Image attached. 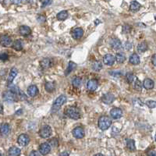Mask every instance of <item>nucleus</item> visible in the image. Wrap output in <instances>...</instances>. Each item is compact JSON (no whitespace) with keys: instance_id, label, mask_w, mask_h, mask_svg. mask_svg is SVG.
<instances>
[{"instance_id":"obj_2","label":"nucleus","mask_w":156,"mask_h":156,"mask_svg":"<svg viewBox=\"0 0 156 156\" xmlns=\"http://www.w3.org/2000/svg\"><path fill=\"white\" fill-rule=\"evenodd\" d=\"M98 124H99V127L100 130L106 131L107 129H109L112 125V120L109 116L103 115V116L99 118Z\"/></svg>"},{"instance_id":"obj_14","label":"nucleus","mask_w":156,"mask_h":156,"mask_svg":"<svg viewBox=\"0 0 156 156\" xmlns=\"http://www.w3.org/2000/svg\"><path fill=\"white\" fill-rule=\"evenodd\" d=\"M103 62L107 66H112L115 62V57L112 54H106L103 57Z\"/></svg>"},{"instance_id":"obj_4","label":"nucleus","mask_w":156,"mask_h":156,"mask_svg":"<svg viewBox=\"0 0 156 156\" xmlns=\"http://www.w3.org/2000/svg\"><path fill=\"white\" fill-rule=\"evenodd\" d=\"M2 98L5 101L7 102H16L20 99V97L18 94L13 93V92L10 91H7L3 92L2 94Z\"/></svg>"},{"instance_id":"obj_45","label":"nucleus","mask_w":156,"mask_h":156,"mask_svg":"<svg viewBox=\"0 0 156 156\" xmlns=\"http://www.w3.org/2000/svg\"><path fill=\"white\" fill-rule=\"evenodd\" d=\"M60 156H69V153L67 152H65L63 153H61Z\"/></svg>"},{"instance_id":"obj_46","label":"nucleus","mask_w":156,"mask_h":156,"mask_svg":"<svg viewBox=\"0 0 156 156\" xmlns=\"http://www.w3.org/2000/svg\"><path fill=\"white\" fill-rule=\"evenodd\" d=\"M2 112H3V107L0 104V114H2Z\"/></svg>"},{"instance_id":"obj_27","label":"nucleus","mask_w":156,"mask_h":156,"mask_svg":"<svg viewBox=\"0 0 156 156\" xmlns=\"http://www.w3.org/2000/svg\"><path fill=\"white\" fill-rule=\"evenodd\" d=\"M45 90L48 92H52L56 89V83L54 82H47L45 84Z\"/></svg>"},{"instance_id":"obj_17","label":"nucleus","mask_w":156,"mask_h":156,"mask_svg":"<svg viewBox=\"0 0 156 156\" xmlns=\"http://www.w3.org/2000/svg\"><path fill=\"white\" fill-rule=\"evenodd\" d=\"M110 45L112 49H114L115 50L120 49L122 48V44H121V41L119 40L118 38H112L110 40Z\"/></svg>"},{"instance_id":"obj_37","label":"nucleus","mask_w":156,"mask_h":156,"mask_svg":"<svg viewBox=\"0 0 156 156\" xmlns=\"http://www.w3.org/2000/svg\"><path fill=\"white\" fill-rule=\"evenodd\" d=\"M9 59L8 54L6 53V52H2V53H0V60L2 61H6Z\"/></svg>"},{"instance_id":"obj_7","label":"nucleus","mask_w":156,"mask_h":156,"mask_svg":"<svg viewBox=\"0 0 156 156\" xmlns=\"http://www.w3.org/2000/svg\"><path fill=\"white\" fill-rule=\"evenodd\" d=\"M51 152V145L49 143H42L39 146V153L42 155H46Z\"/></svg>"},{"instance_id":"obj_32","label":"nucleus","mask_w":156,"mask_h":156,"mask_svg":"<svg viewBox=\"0 0 156 156\" xmlns=\"http://www.w3.org/2000/svg\"><path fill=\"white\" fill-rule=\"evenodd\" d=\"M68 17V13L66 10L61 11L57 14V19L59 20H64Z\"/></svg>"},{"instance_id":"obj_44","label":"nucleus","mask_w":156,"mask_h":156,"mask_svg":"<svg viewBox=\"0 0 156 156\" xmlns=\"http://www.w3.org/2000/svg\"><path fill=\"white\" fill-rule=\"evenodd\" d=\"M148 156H155V152L153 150H151L148 153Z\"/></svg>"},{"instance_id":"obj_6","label":"nucleus","mask_w":156,"mask_h":156,"mask_svg":"<svg viewBox=\"0 0 156 156\" xmlns=\"http://www.w3.org/2000/svg\"><path fill=\"white\" fill-rule=\"evenodd\" d=\"M17 142H18L20 145L22 146V147H24V146L28 145L29 142H30V137L26 134H22L18 137Z\"/></svg>"},{"instance_id":"obj_29","label":"nucleus","mask_w":156,"mask_h":156,"mask_svg":"<svg viewBox=\"0 0 156 156\" xmlns=\"http://www.w3.org/2000/svg\"><path fill=\"white\" fill-rule=\"evenodd\" d=\"M141 8V5L140 3L137 2V1H133L131 2V6H130V9H131L132 12H137Z\"/></svg>"},{"instance_id":"obj_12","label":"nucleus","mask_w":156,"mask_h":156,"mask_svg":"<svg viewBox=\"0 0 156 156\" xmlns=\"http://www.w3.org/2000/svg\"><path fill=\"white\" fill-rule=\"evenodd\" d=\"M0 44L4 47H9L12 44V39L8 35H1L0 36Z\"/></svg>"},{"instance_id":"obj_42","label":"nucleus","mask_w":156,"mask_h":156,"mask_svg":"<svg viewBox=\"0 0 156 156\" xmlns=\"http://www.w3.org/2000/svg\"><path fill=\"white\" fill-rule=\"evenodd\" d=\"M41 3H42V7H46V6H48V5H50L52 3L51 1H42L41 2Z\"/></svg>"},{"instance_id":"obj_22","label":"nucleus","mask_w":156,"mask_h":156,"mask_svg":"<svg viewBox=\"0 0 156 156\" xmlns=\"http://www.w3.org/2000/svg\"><path fill=\"white\" fill-rule=\"evenodd\" d=\"M20 149L17 147H11L8 151V156H20Z\"/></svg>"},{"instance_id":"obj_13","label":"nucleus","mask_w":156,"mask_h":156,"mask_svg":"<svg viewBox=\"0 0 156 156\" xmlns=\"http://www.w3.org/2000/svg\"><path fill=\"white\" fill-rule=\"evenodd\" d=\"M10 133V126L8 123H3L0 126V134L2 137H7Z\"/></svg>"},{"instance_id":"obj_21","label":"nucleus","mask_w":156,"mask_h":156,"mask_svg":"<svg viewBox=\"0 0 156 156\" xmlns=\"http://www.w3.org/2000/svg\"><path fill=\"white\" fill-rule=\"evenodd\" d=\"M40 66L42 69H49L52 66V61L49 58H45L41 60L40 62Z\"/></svg>"},{"instance_id":"obj_38","label":"nucleus","mask_w":156,"mask_h":156,"mask_svg":"<svg viewBox=\"0 0 156 156\" xmlns=\"http://www.w3.org/2000/svg\"><path fill=\"white\" fill-rule=\"evenodd\" d=\"M146 105H148L149 108H151V109H153V108H155L156 105V102H155V101H148V102H146Z\"/></svg>"},{"instance_id":"obj_43","label":"nucleus","mask_w":156,"mask_h":156,"mask_svg":"<svg viewBox=\"0 0 156 156\" xmlns=\"http://www.w3.org/2000/svg\"><path fill=\"white\" fill-rule=\"evenodd\" d=\"M152 64L154 65L155 66V65H156V60H155V54H154V55H153V56H152Z\"/></svg>"},{"instance_id":"obj_16","label":"nucleus","mask_w":156,"mask_h":156,"mask_svg":"<svg viewBox=\"0 0 156 156\" xmlns=\"http://www.w3.org/2000/svg\"><path fill=\"white\" fill-rule=\"evenodd\" d=\"M83 30L82 28H77L72 30V37L75 39H80L83 36Z\"/></svg>"},{"instance_id":"obj_23","label":"nucleus","mask_w":156,"mask_h":156,"mask_svg":"<svg viewBox=\"0 0 156 156\" xmlns=\"http://www.w3.org/2000/svg\"><path fill=\"white\" fill-rule=\"evenodd\" d=\"M130 62L133 65H138L140 63V57L137 53L132 54L130 57Z\"/></svg>"},{"instance_id":"obj_30","label":"nucleus","mask_w":156,"mask_h":156,"mask_svg":"<svg viewBox=\"0 0 156 156\" xmlns=\"http://www.w3.org/2000/svg\"><path fill=\"white\" fill-rule=\"evenodd\" d=\"M148 49V45L146 42H141L140 43L139 45H137V50L139 52H144L147 51V49Z\"/></svg>"},{"instance_id":"obj_39","label":"nucleus","mask_w":156,"mask_h":156,"mask_svg":"<svg viewBox=\"0 0 156 156\" xmlns=\"http://www.w3.org/2000/svg\"><path fill=\"white\" fill-rule=\"evenodd\" d=\"M124 47H125V49L126 50H130L131 48H133V45L131 42H128V41H127V42H126L125 45H124Z\"/></svg>"},{"instance_id":"obj_24","label":"nucleus","mask_w":156,"mask_h":156,"mask_svg":"<svg viewBox=\"0 0 156 156\" xmlns=\"http://www.w3.org/2000/svg\"><path fill=\"white\" fill-rule=\"evenodd\" d=\"M76 68H77V64L74 63L73 62H70L68 63V66H67V68H66V71H65V75L67 76L69 73H70L71 72L74 70Z\"/></svg>"},{"instance_id":"obj_36","label":"nucleus","mask_w":156,"mask_h":156,"mask_svg":"<svg viewBox=\"0 0 156 156\" xmlns=\"http://www.w3.org/2000/svg\"><path fill=\"white\" fill-rule=\"evenodd\" d=\"M123 33H126V34L130 33L131 30V27L128 24H126L123 27Z\"/></svg>"},{"instance_id":"obj_1","label":"nucleus","mask_w":156,"mask_h":156,"mask_svg":"<svg viewBox=\"0 0 156 156\" xmlns=\"http://www.w3.org/2000/svg\"><path fill=\"white\" fill-rule=\"evenodd\" d=\"M65 114L66 116H68L73 120H78L81 118V112L79 109L76 106H70L66 109Z\"/></svg>"},{"instance_id":"obj_34","label":"nucleus","mask_w":156,"mask_h":156,"mask_svg":"<svg viewBox=\"0 0 156 156\" xmlns=\"http://www.w3.org/2000/svg\"><path fill=\"white\" fill-rule=\"evenodd\" d=\"M134 89L136 91H141V90H142V83H141V82L139 80H137L136 81L134 82Z\"/></svg>"},{"instance_id":"obj_41","label":"nucleus","mask_w":156,"mask_h":156,"mask_svg":"<svg viewBox=\"0 0 156 156\" xmlns=\"http://www.w3.org/2000/svg\"><path fill=\"white\" fill-rule=\"evenodd\" d=\"M29 156H41V155H40V153L38 152H37V151H32L30 153Z\"/></svg>"},{"instance_id":"obj_18","label":"nucleus","mask_w":156,"mask_h":156,"mask_svg":"<svg viewBox=\"0 0 156 156\" xmlns=\"http://www.w3.org/2000/svg\"><path fill=\"white\" fill-rule=\"evenodd\" d=\"M27 92H28L29 96L34 97L38 94V89L36 85H30L28 87Z\"/></svg>"},{"instance_id":"obj_31","label":"nucleus","mask_w":156,"mask_h":156,"mask_svg":"<svg viewBox=\"0 0 156 156\" xmlns=\"http://www.w3.org/2000/svg\"><path fill=\"white\" fill-rule=\"evenodd\" d=\"M115 60L118 63H123V62H125L126 57H125V56H124L123 54L117 53L115 56Z\"/></svg>"},{"instance_id":"obj_28","label":"nucleus","mask_w":156,"mask_h":156,"mask_svg":"<svg viewBox=\"0 0 156 156\" xmlns=\"http://www.w3.org/2000/svg\"><path fill=\"white\" fill-rule=\"evenodd\" d=\"M92 70L94 71H97V72H99L102 69V62L99 60H97V61H94L93 63H92Z\"/></svg>"},{"instance_id":"obj_15","label":"nucleus","mask_w":156,"mask_h":156,"mask_svg":"<svg viewBox=\"0 0 156 156\" xmlns=\"http://www.w3.org/2000/svg\"><path fill=\"white\" fill-rule=\"evenodd\" d=\"M99 87V82L95 79H91L87 83V88L91 91H94Z\"/></svg>"},{"instance_id":"obj_47","label":"nucleus","mask_w":156,"mask_h":156,"mask_svg":"<svg viewBox=\"0 0 156 156\" xmlns=\"http://www.w3.org/2000/svg\"><path fill=\"white\" fill-rule=\"evenodd\" d=\"M94 156H104L102 154H101V153H99V154H96V155H94Z\"/></svg>"},{"instance_id":"obj_33","label":"nucleus","mask_w":156,"mask_h":156,"mask_svg":"<svg viewBox=\"0 0 156 156\" xmlns=\"http://www.w3.org/2000/svg\"><path fill=\"white\" fill-rule=\"evenodd\" d=\"M126 148H128L130 151H134V150L136 149L134 141L132 139H130L126 141Z\"/></svg>"},{"instance_id":"obj_26","label":"nucleus","mask_w":156,"mask_h":156,"mask_svg":"<svg viewBox=\"0 0 156 156\" xmlns=\"http://www.w3.org/2000/svg\"><path fill=\"white\" fill-rule=\"evenodd\" d=\"M13 48L17 51H20V50L23 49L24 48V45H23V42L20 40H16L14 41L13 44Z\"/></svg>"},{"instance_id":"obj_48","label":"nucleus","mask_w":156,"mask_h":156,"mask_svg":"<svg viewBox=\"0 0 156 156\" xmlns=\"http://www.w3.org/2000/svg\"><path fill=\"white\" fill-rule=\"evenodd\" d=\"M0 156H2V154H1V153H0Z\"/></svg>"},{"instance_id":"obj_10","label":"nucleus","mask_w":156,"mask_h":156,"mask_svg":"<svg viewBox=\"0 0 156 156\" xmlns=\"http://www.w3.org/2000/svg\"><path fill=\"white\" fill-rule=\"evenodd\" d=\"M73 135L75 138L77 139H81L84 137V131L81 126H77L76 128L73 130Z\"/></svg>"},{"instance_id":"obj_20","label":"nucleus","mask_w":156,"mask_h":156,"mask_svg":"<svg viewBox=\"0 0 156 156\" xmlns=\"http://www.w3.org/2000/svg\"><path fill=\"white\" fill-rule=\"evenodd\" d=\"M154 86L155 83L152 79L146 78V79H144V81L143 86H142V87H144V88H145V89H147V90H151V89H152V88H154Z\"/></svg>"},{"instance_id":"obj_11","label":"nucleus","mask_w":156,"mask_h":156,"mask_svg":"<svg viewBox=\"0 0 156 156\" xmlns=\"http://www.w3.org/2000/svg\"><path fill=\"white\" fill-rule=\"evenodd\" d=\"M110 115H111L112 118H113L114 120H118V119L122 117V109H120V108H113V109H111V111H110Z\"/></svg>"},{"instance_id":"obj_35","label":"nucleus","mask_w":156,"mask_h":156,"mask_svg":"<svg viewBox=\"0 0 156 156\" xmlns=\"http://www.w3.org/2000/svg\"><path fill=\"white\" fill-rule=\"evenodd\" d=\"M126 81L129 83H131L134 81V73H127L126 75Z\"/></svg>"},{"instance_id":"obj_8","label":"nucleus","mask_w":156,"mask_h":156,"mask_svg":"<svg viewBox=\"0 0 156 156\" xmlns=\"http://www.w3.org/2000/svg\"><path fill=\"white\" fill-rule=\"evenodd\" d=\"M18 74V70L16 67H13L9 71V73L8 78H7V84L8 86H9L11 83H13V80L15 79V77H17V75Z\"/></svg>"},{"instance_id":"obj_3","label":"nucleus","mask_w":156,"mask_h":156,"mask_svg":"<svg viewBox=\"0 0 156 156\" xmlns=\"http://www.w3.org/2000/svg\"><path fill=\"white\" fill-rule=\"evenodd\" d=\"M66 99H66V95H64V94H62V95H60V96L58 97L57 99L55 100V102H54L53 105H52V112L59 111V110L61 109V107L66 103Z\"/></svg>"},{"instance_id":"obj_19","label":"nucleus","mask_w":156,"mask_h":156,"mask_svg":"<svg viewBox=\"0 0 156 156\" xmlns=\"http://www.w3.org/2000/svg\"><path fill=\"white\" fill-rule=\"evenodd\" d=\"M19 32L23 36H28L31 33V29L28 26H20L19 28Z\"/></svg>"},{"instance_id":"obj_40","label":"nucleus","mask_w":156,"mask_h":156,"mask_svg":"<svg viewBox=\"0 0 156 156\" xmlns=\"http://www.w3.org/2000/svg\"><path fill=\"white\" fill-rule=\"evenodd\" d=\"M38 20L39 22H41V23H43V22L45 21V17L43 15H39L38 17Z\"/></svg>"},{"instance_id":"obj_9","label":"nucleus","mask_w":156,"mask_h":156,"mask_svg":"<svg viewBox=\"0 0 156 156\" xmlns=\"http://www.w3.org/2000/svg\"><path fill=\"white\" fill-rule=\"evenodd\" d=\"M101 100L103 103L107 104V105H109V104H112L114 100H115V96L113 94H111V93H107V94H104L102 98H101Z\"/></svg>"},{"instance_id":"obj_5","label":"nucleus","mask_w":156,"mask_h":156,"mask_svg":"<svg viewBox=\"0 0 156 156\" xmlns=\"http://www.w3.org/2000/svg\"><path fill=\"white\" fill-rule=\"evenodd\" d=\"M52 135V128L49 126H43L39 131V136L41 138H48Z\"/></svg>"},{"instance_id":"obj_25","label":"nucleus","mask_w":156,"mask_h":156,"mask_svg":"<svg viewBox=\"0 0 156 156\" xmlns=\"http://www.w3.org/2000/svg\"><path fill=\"white\" fill-rule=\"evenodd\" d=\"M72 84L76 88H81L82 85V79L79 77H73V81H72Z\"/></svg>"}]
</instances>
